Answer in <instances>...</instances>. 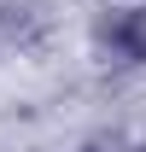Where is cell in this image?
<instances>
[{"mask_svg":"<svg viewBox=\"0 0 146 152\" xmlns=\"http://www.w3.org/2000/svg\"><path fill=\"white\" fill-rule=\"evenodd\" d=\"M99 53L117 64H146V6H123L99 23Z\"/></svg>","mask_w":146,"mask_h":152,"instance_id":"obj_1","label":"cell"},{"mask_svg":"<svg viewBox=\"0 0 146 152\" xmlns=\"http://www.w3.org/2000/svg\"><path fill=\"white\" fill-rule=\"evenodd\" d=\"M41 35V18L35 6H0V53H18Z\"/></svg>","mask_w":146,"mask_h":152,"instance_id":"obj_2","label":"cell"},{"mask_svg":"<svg viewBox=\"0 0 146 152\" xmlns=\"http://www.w3.org/2000/svg\"><path fill=\"white\" fill-rule=\"evenodd\" d=\"M82 152H99V146H82Z\"/></svg>","mask_w":146,"mask_h":152,"instance_id":"obj_3","label":"cell"}]
</instances>
